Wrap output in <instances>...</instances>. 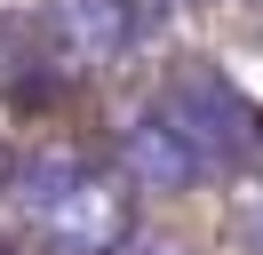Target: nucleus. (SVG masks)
I'll return each instance as SVG.
<instances>
[{
  "mask_svg": "<svg viewBox=\"0 0 263 255\" xmlns=\"http://www.w3.org/2000/svg\"><path fill=\"white\" fill-rule=\"evenodd\" d=\"M136 191L80 152H32L8 175V207L48 255H112L136 231Z\"/></svg>",
  "mask_w": 263,
  "mask_h": 255,
  "instance_id": "obj_1",
  "label": "nucleus"
},
{
  "mask_svg": "<svg viewBox=\"0 0 263 255\" xmlns=\"http://www.w3.org/2000/svg\"><path fill=\"white\" fill-rule=\"evenodd\" d=\"M223 215H231V239L247 255H263V152L231 168V191H223Z\"/></svg>",
  "mask_w": 263,
  "mask_h": 255,
  "instance_id": "obj_5",
  "label": "nucleus"
},
{
  "mask_svg": "<svg viewBox=\"0 0 263 255\" xmlns=\"http://www.w3.org/2000/svg\"><path fill=\"white\" fill-rule=\"evenodd\" d=\"M0 255H8V239H0Z\"/></svg>",
  "mask_w": 263,
  "mask_h": 255,
  "instance_id": "obj_8",
  "label": "nucleus"
},
{
  "mask_svg": "<svg viewBox=\"0 0 263 255\" xmlns=\"http://www.w3.org/2000/svg\"><path fill=\"white\" fill-rule=\"evenodd\" d=\"M239 8H255V16H263V0H239Z\"/></svg>",
  "mask_w": 263,
  "mask_h": 255,
  "instance_id": "obj_7",
  "label": "nucleus"
},
{
  "mask_svg": "<svg viewBox=\"0 0 263 255\" xmlns=\"http://www.w3.org/2000/svg\"><path fill=\"white\" fill-rule=\"evenodd\" d=\"M112 175H120L128 191H199V184H208L199 152H192V143H183L152 104L120 128V168H112Z\"/></svg>",
  "mask_w": 263,
  "mask_h": 255,
  "instance_id": "obj_4",
  "label": "nucleus"
},
{
  "mask_svg": "<svg viewBox=\"0 0 263 255\" xmlns=\"http://www.w3.org/2000/svg\"><path fill=\"white\" fill-rule=\"evenodd\" d=\"M112 255H192V247H183V239H160V231H128Z\"/></svg>",
  "mask_w": 263,
  "mask_h": 255,
  "instance_id": "obj_6",
  "label": "nucleus"
},
{
  "mask_svg": "<svg viewBox=\"0 0 263 255\" xmlns=\"http://www.w3.org/2000/svg\"><path fill=\"white\" fill-rule=\"evenodd\" d=\"M136 40H144L136 0H48V8H40V56H48L64 80L112 72Z\"/></svg>",
  "mask_w": 263,
  "mask_h": 255,
  "instance_id": "obj_3",
  "label": "nucleus"
},
{
  "mask_svg": "<svg viewBox=\"0 0 263 255\" xmlns=\"http://www.w3.org/2000/svg\"><path fill=\"white\" fill-rule=\"evenodd\" d=\"M152 112H160V120L199 152V168H208V175H231L239 159L263 152V120H255V104H247V96L215 72V64H183V72H167L160 96H152Z\"/></svg>",
  "mask_w": 263,
  "mask_h": 255,
  "instance_id": "obj_2",
  "label": "nucleus"
}]
</instances>
